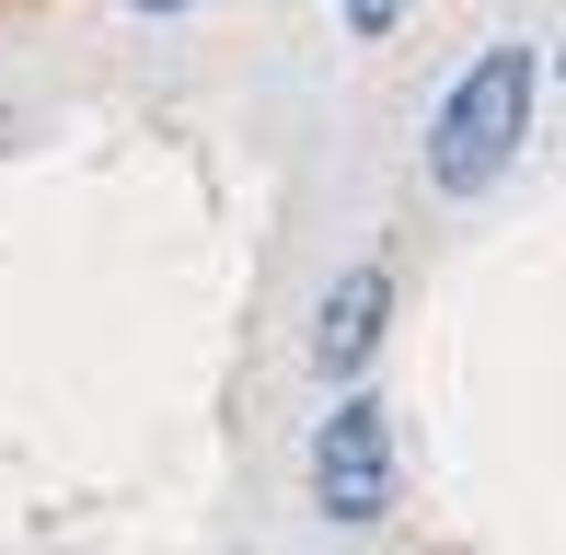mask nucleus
Returning a JSON list of instances; mask_svg holds the SVG:
<instances>
[{
  "label": "nucleus",
  "instance_id": "39448f33",
  "mask_svg": "<svg viewBox=\"0 0 566 555\" xmlns=\"http://www.w3.org/2000/svg\"><path fill=\"white\" fill-rule=\"evenodd\" d=\"M127 12H197V0H127Z\"/></svg>",
  "mask_w": 566,
  "mask_h": 555
},
{
  "label": "nucleus",
  "instance_id": "7ed1b4c3",
  "mask_svg": "<svg viewBox=\"0 0 566 555\" xmlns=\"http://www.w3.org/2000/svg\"><path fill=\"white\" fill-rule=\"evenodd\" d=\"M381 324H394V278L347 266L336 290H324V313H313V370L324 383H358V370L381 359Z\"/></svg>",
  "mask_w": 566,
  "mask_h": 555
},
{
  "label": "nucleus",
  "instance_id": "f257e3e1",
  "mask_svg": "<svg viewBox=\"0 0 566 555\" xmlns=\"http://www.w3.org/2000/svg\"><path fill=\"white\" fill-rule=\"evenodd\" d=\"M532 93H544L532 46H485V59L451 82L440 128H428V186L440 197H485L509 163H521V139H532Z\"/></svg>",
  "mask_w": 566,
  "mask_h": 555
},
{
  "label": "nucleus",
  "instance_id": "f03ea898",
  "mask_svg": "<svg viewBox=\"0 0 566 555\" xmlns=\"http://www.w3.org/2000/svg\"><path fill=\"white\" fill-rule=\"evenodd\" d=\"M313 510L336 533H370L394 521V417L370 394H336V417L313 428Z\"/></svg>",
  "mask_w": 566,
  "mask_h": 555
},
{
  "label": "nucleus",
  "instance_id": "20e7f679",
  "mask_svg": "<svg viewBox=\"0 0 566 555\" xmlns=\"http://www.w3.org/2000/svg\"><path fill=\"white\" fill-rule=\"evenodd\" d=\"M336 23H347V35H394L405 0H336Z\"/></svg>",
  "mask_w": 566,
  "mask_h": 555
}]
</instances>
